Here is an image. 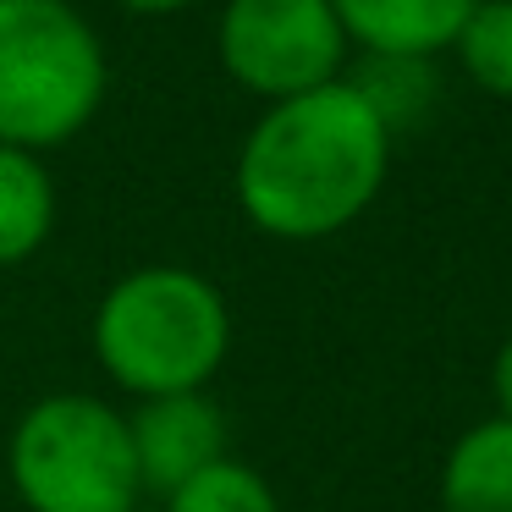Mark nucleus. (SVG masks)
Masks as SVG:
<instances>
[{
  "mask_svg": "<svg viewBox=\"0 0 512 512\" xmlns=\"http://www.w3.org/2000/svg\"><path fill=\"white\" fill-rule=\"evenodd\" d=\"M89 342L127 397L204 391L232 353V309L221 287L188 265H138L111 281Z\"/></svg>",
  "mask_w": 512,
  "mask_h": 512,
  "instance_id": "nucleus-2",
  "label": "nucleus"
},
{
  "mask_svg": "<svg viewBox=\"0 0 512 512\" xmlns=\"http://www.w3.org/2000/svg\"><path fill=\"white\" fill-rule=\"evenodd\" d=\"M166 512H281V501L259 468L237 463V457H221L204 474H193L188 485L171 490Z\"/></svg>",
  "mask_w": 512,
  "mask_h": 512,
  "instance_id": "nucleus-11",
  "label": "nucleus"
},
{
  "mask_svg": "<svg viewBox=\"0 0 512 512\" xmlns=\"http://www.w3.org/2000/svg\"><path fill=\"white\" fill-rule=\"evenodd\" d=\"M452 50L479 89L512 100V0H479Z\"/></svg>",
  "mask_w": 512,
  "mask_h": 512,
  "instance_id": "nucleus-12",
  "label": "nucleus"
},
{
  "mask_svg": "<svg viewBox=\"0 0 512 512\" xmlns=\"http://www.w3.org/2000/svg\"><path fill=\"white\" fill-rule=\"evenodd\" d=\"M56 232V182L45 160L0 144V270L34 259Z\"/></svg>",
  "mask_w": 512,
  "mask_h": 512,
  "instance_id": "nucleus-9",
  "label": "nucleus"
},
{
  "mask_svg": "<svg viewBox=\"0 0 512 512\" xmlns=\"http://www.w3.org/2000/svg\"><path fill=\"white\" fill-rule=\"evenodd\" d=\"M105 83V45L72 0H0V144H72L100 116Z\"/></svg>",
  "mask_w": 512,
  "mask_h": 512,
  "instance_id": "nucleus-3",
  "label": "nucleus"
},
{
  "mask_svg": "<svg viewBox=\"0 0 512 512\" xmlns=\"http://www.w3.org/2000/svg\"><path fill=\"white\" fill-rule=\"evenodd\" d=\"M127 441H133L144 496L166 501L177 485H188L193 474L226 457V413L210 391L144 397L127 413Z\"/></svg>",
  "mask_w": 512,
  "mask_h": 512,
  "instance_id": "nucleus-6",
  "label": "nucleus"
},
{
  "mask_svg": "<svg viewBox=\"0 0 512 512\" xmlns=\"http://www.w3.org/2000/svg\"><path fill=\"white\" fill-rule=\"evenodd\" d=\"M215 56L237 89L276 105L342 78L347 34L331 0H226Z\"/></svg>",
  "mask_w": 512,
  "mask_h": 512,
  "instance_id": "nucleus-5",
  "label": "nucleus"
},
{
  "mask_svg": "<svg viewBox=\"0 0 512 512\" xmlns=\"http://www.w3.org/2000/svg\"><path fill=\"white\" fill-rule=\"evenodd\" d=\"M347 45L364 56H424L435 61L457 45L479 0H331Z\"/></svg>",
  "mask_w": 512,
  "mask_h": 512,
  "instance_id": "nucleus-7",
  "label": "nucleus"
},
{
  "mask_svg": "<svg viewBox=\"0 0 512 512\" xmlns=\"http://www.w3.org/2000/svg\"><path fill=\"white\" fill-rule=\"evenodd\" d=\"M127 12H144V17H166V12H182L188 0H122Z\"/></svg>",
  "mask_w": 512,
  "mask_h": 512,
  "instance_id": "nucleus-14",
  "label": "nucleus"
},
{
  "mask_svg": "<svg viewBox=\"0 0 512 512\" xmlns=\"http://www.w3.org/2000/svg\"><path fill=\"white\" fill-rule=\"evenodd\" d=\"M490 386H496V419H512V342L496 353V369H490Z\"/></svg>",
  "mask_w": 512,
  "mask_h": 512,
  "instance_id": "nucleus-13",
  "label": "nucleus"
},
{
  "mask_svg": "<svg viewBox=\"0 0 512 512\" xmlns=\"http://www.w3.org/2000/svg\"><path fill=\"white\" fill-rule=\"evenodd\" d=\"M391 171V133L342 78L276 100L237 149V210L281 243H320L375 204Z\"/></svg>",
  "mask_w": 512,
  "mask_h": 512,
  "instance_id": "nucleus-1",
  "label": "nucleus"
},
{
  "mask_svg": "<svg viewBox=\"0 0 512 512\" xmlns=\"http://www.w3.org/2000/svg\"><path fill=\"white\" fill-rule=\"evenodd\" d=\"M441 512H512V419L457 435L441 463Z\"/></svg>",
  "mask_w": 512,
  "mask_h": 512,
  "instance_id": "nucleus-8",
  "label": "nucleus"
},
{
  "mask_svg": "<svg viewBox=\"0 0 512 512\" xmlns=\"http://www.w3.org/2000/svg\"><path fill=\"white\" fill-rule=\"evenodd\" d=\"M342 83L375 111V122L386 127L391 138L419 127L424 116L435 111V100H441L435 61H424V56H364Z\"/></svg>",
  "mask_w": 512,
  "mask_h": 512,
  "instance_id": "nucleus-10",
  "label": "nucleus"
},
{
  "mask_svg": "<svg viewBox=\"0 0 512 512\" xmlns=\"http://www.w3.org/2000/svg\"><path fill=\"white\" fill-rule=\"evenodd\" d=\"M6 468L28 512H133L138 485L127 413L94 391H50L17 419Z\"/></svg>",
  "mask_w": 512,
  "mask_h": 512,
  "instance_id": "nucleus-4",
  "label": "nucleus"
}]
</instances>
